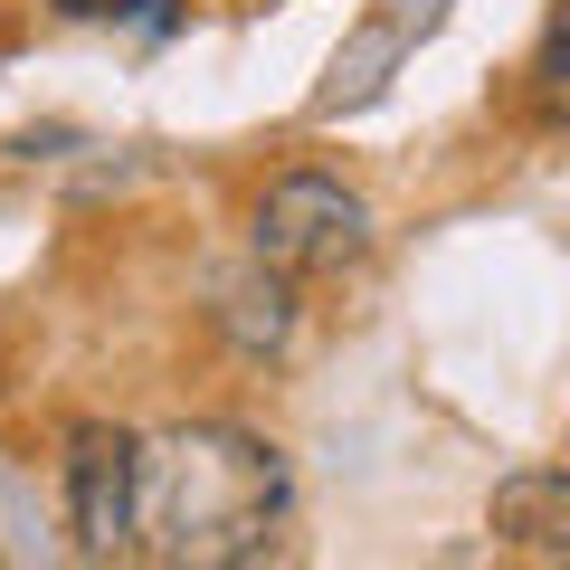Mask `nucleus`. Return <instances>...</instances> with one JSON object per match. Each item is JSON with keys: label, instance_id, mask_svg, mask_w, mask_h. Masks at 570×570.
Segmentation results:
<instances>
[{"label": "nucleus", "instance_id": "f257e3e1", "mask_svg": "<svg viewBox=\"0 0 570 570\" xmlns=\"http://www.w3.org/2000/svg\"><path fill=\"white\" fill-rule=\"evenodd\" d=\"M285 523V456L247 428H181L142 448V523L134 542L171 570H238Z\"/></svg>", "mask_w": 570, "mask_h": 570}, {"label": "nucleus", "instance_id": "f03ea898", "mask_svg": "<svg viewBox=\"0 0 570 570\" xmlns=\"http://www.w3.org/2000/svg\"><path fill=\"white\" fill-rule=\"evenodd\" d=\"M362 247H371L362 190H343L333 171H285V181H266V200H257V266L276 285L343 276V266H362Z\"/></svg>", "mask_w": 570, "mask_h": 570}, {"label": "nucleus", "instance_id": "7ed1b4c3", "mask_svg": "<svg viewBox=\"0 0 570 570\" xmlns=\"http://www.w3.org/2000/svg\"><path fill=\"white\" fill-rule=\"evenodd\" d=\"M67 513H77V551L86 561L134 551V523H142V438L134 428L86 419L77 438H67Z\"/></svg>", "mask_w": 570, "mask_h": 570}, {"label": "nucleus", "instance_id": "20e7f679", "mask_svg": "<svg viewBox=\"0 0 570 570\" xmlns=\"http://www.w3.org/2000/svg\"><path fill=\"white\" fill-rule=\"evenodd\" d=\"M494 542L523 561H570V466H523L494 485Z\"/></svg>", "mask_w": 570, "mask_h": 570}, {"label": "nucleus", "instance_id": "39448f33", "mask_svg": "<svg viewBox=\"0 0 570 570\" xmlns=\"http://www.w3.org/2000/svg\"><path fill=\"white\" fill-rule=\"evenodd\" d=\"M381 20H390V29H400V39H428V29L448 20V0H390Z\"/></svg>", "mask_w": 570, "mask_h": 570}, {"label": "nucleus", "instance_id": "423d86ee", "mask_svg": "<svg viewBox=\"0 0 570 570\" xmlns=\"http://www.w3.org/2000/svg\"><path fill=\"white\" fill-rule=\"evenodd\" d=\"M551 77H570V0H561V20H551Z\"/></svg>", "mask_w": 570, "mask_h": 570}, {"label": "nucleus", "instance_id": "0eeeda50", "mask_svg": "<svg viewBox=\"0 0 570 570\" xmlns=\"http://www.w3.org/2000/svg\"><path fill=\"white\" fill-rule=\"evenodd\" d=\"M58 10H77V20H115V10H134V0H58Z\"/></svg>", "mask_w": 570, "mask_h": 570}]
</instances>
